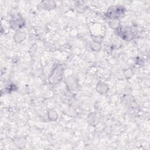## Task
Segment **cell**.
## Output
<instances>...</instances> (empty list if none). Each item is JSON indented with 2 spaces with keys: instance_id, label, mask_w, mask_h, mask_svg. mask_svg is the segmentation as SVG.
I'll use <instances>...</instances> for the list:
<instances>
[{
  "instance_id": "6da1fadb",
  "label": "cell",
  "mask_w": 150,
  "mask_h": 150,
  "mask_svg": "<svg viewBox=\"0 0 150 150\" xmlns=\"http://www.w3.org/2000/svg\"><path fill=\"white\" fill-rule=\"evenodd\" d=\"M63 68L62 65H58L56 66L53 70L51 76L49 78V82L51 83H59L63 76Z\"/></svg>"
},
{
  "instance_id": "7a4b0ae2",
  "label": "cell",
  "mask_w": 150,
  "mask_h": 150,
  "mask_svg": "<svg viewBox=\"0 0 150 150\" xmlns=\"http://www.w3.org/2000/svg\"><path fill=\"white\" fill-rule=\"evenodd\" d=\"M124 14V9L123 7H112L107 11V16L111 20H119Z\"/></svg>"
},
{
  "instance_id": "3957f363",
  "label": "cell",
  "mask_w": 150,
  "mask_h": 150,
  "mask_svg": "<svg viewBox=\"0 0 150 150\" xmlns=\"http://www.w3.org/2000/svg\"><path fill=\"white\" fill-rule=\"evenodd\" d=\"M117 30L118 33L121 37V38L126 41H130L134 38V34L130 28L119 27Z\"/></svg>"
},
{
  "instance_id": "277c9868",
  "label": "cell",
  "mask_w": 150,
  "mask_h": 150,
  "mask_svg": "<svg viewBox=\"0 0 150 150\" xmlns=\"http://www.w3.org/2000/svg\"><path fill=\"white\" fill-rule=\"evenodd\" d=\"M24 25V21L20 16H16L11 21V27L13 29L18 30L21 29Z\"/></svg>"
},
{
  "instance_id": "5b68a950",
  "label": "cell",
  "mask_w": 150,
  "mask_h": 150,
  "mask_svg": "<svg viewBox=\"0 0 150 150\" xmlns=\"http://www.w3.org/2000/svg\"><path fill=\"white\" fill-rule=\"evenodd\" d=\"M16 43H21L26 38V34L24 32H18L14 36Z\"/></svg>"
},
{
  "instance_id": "8992f818",
  "label": "cell",
  "mask_w": 150,
  "mask_h": 150,
  "mask_svg": "<svg viewBox=\"0 0 150 150\" xmlns=\"http://www.w3.org/2000/svg\"><path fill=\"white\" fill-rule=\"evenodd\" d=\"M108 86L103 83H100L97 85V87H96V90L97 91L102 94V95H103V94H105L107 93V91H108Z\"/></svg>"
},
{
  "instance_id": "52a82bcc",
  "label": "cell",
  "mask_w": 150,
  "mask_h": 150,
  "mask_svg": "<svg viewBox=\"0 0 150 150\" xmlns=\"http://www.w3.org/2000/svg\"><path fill=\"white\" fill-rule=\"evenodd\" d=\"M48 119L52 121H55L58 119V114L54 110H50L48 112Z\"/></svg>"
},
{
  "instance_id": "ba28073f",
  "label": "cell",
  "mask_w": 150,
  "mask_h": 150,
  "mask_svg": "<svg viewBox=\"0 0 150 150\" xmlns=\"http://www.w3.org/2000/svg\"><path fill=\"white\" fill-rule=\"evenodd\" d=\"M91 48L93 50L98 52V51H99L101 49L102 46H101V45L99 42H94V43H93L91 44Z\"/></svg>"
},
{
  "instance_id": "9c48e42d",
  "label": "cell",
  "mask_w": 150,
  "mask_h": 150,
  "mask_svg": "<svg viewBox=\"0 0 150 150\" xmlns=\"http://www.w3.org/2000/svg\"><path fill=\"white\" fill-rule=\"evenodd\" d=\"M110 24L111 27L113 29H117L120 27V22L119 20H112V21L110 22Z\"/></svg>"
},
{
  "instance_id": "30bf717a",
  "label": "cell",
  "mask_w": 150,
  "mask_h": 150,
  "mask_svg": "<svg viewBox=\"0 0 150 150\" xmlns=\"http://www.w3.org/2000/svg\"><path fill=\"white\" fill-rule=\"evenodd\" d=\"M89 121L90 123H93V125L95 124V123L97 122V118L96 115L91 114L89 116Z\"/></svg>"
}]
</instances>
